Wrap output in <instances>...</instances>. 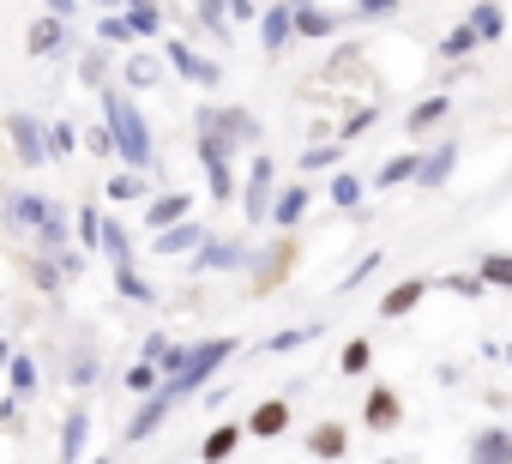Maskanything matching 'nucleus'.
I'll return each instance as SVG.
<instances>
[{
    "label": "nucleus",
    "mask_w": 512,
    "mask_h": 464,
    "mask_svg": "<svg viewBox=\"0 0 512 464\" xmlns=\"http://www.w3.org/2000/svg\"><path fill=\"white\" fill-rule=\"evenodd\" d=\"M103 121L115 127V157L127 169H151L157 163V145H151V127L139 115V103L127 91H103Z\"/></svg>",
    "instance_id": "1"
},
{
    "label": "nucleus",
    "mask_w": 512,
    "mask_h": 464,
    "mask_svg": "<svg viewBox=\"0 0 512 464\" xmlns=\"http://www.w3.org/2000/svg\"><path fill=\"white\" fill-rule=\"evenodd\" d=\"M235 356V338H205V344H187L181 350V362H175V374H169V386H175V398H193L223 362Z\"/></svg>",
    "instance_id": "2"
},
{
    "label": "nucleus",
    "mask_w": 512,
    "mask_h": 464,
    "mask_svg": "<svg viewBox=\"0 0 512 464\" xmlns=\"http://www.w3.org/2000/svg\"><path fill=\"white\" fill-rule=\"evenodd\" d=\"M175 404H181V398H175V386H169V380H163L157 392H145V410H139V416L127 422V434H121V446H139V440H151V434H157V422H163V416H169Z\"/></svg>",
    "instance_id": "3"
},
{
    "label": "nucleus",
    "mask_w": 512,
    "mask_h": 464,
    "mask_svg": "<svg viewBox=\"0 0 512 464\" xmlns=\"http://www.w3.org/2000/svg\"><path fill=\"white\" fill-rule=\"evenodd\" d=\"M272 181H278L272 157H253V175H247V193H241L247 223H266V217H272Z\"/></svg>",
    "instance_id": "4"
},
{
    "label": "nucleus",
    "mask_w": 512,
    "mask_h": 464,
    "mask_svg": "<svg viewBox=\"0 0 512 464\" xmlns=\"http://www.w3.org/2000/svg\"><path fill=\"white\" fill-rule=\"evenodd\" d=\"M7 133H13V151H19V163H49L55 151H49V127H37L31 115H7Z\"/></svg>",
    "instance_id": "5"
},
{
    "label": "nucleus",
    "mask_w": 512,
    "mask_h": 464,
    "mask_svg": "<svg viewBox=\"0 0 512 464\" xmlns=\"http://www.w3.org/2000/svg\"><path fill=\"white\" fill-rule=\"evenodd\" d=\"M362 422H368L374 434H392V428L404 422V398H398L392 386H368V404H362Z\"/></svg>",
    "instance_id": "6"
},
{
    "label": "nucleus",
    "mask_w": 512,
    "mask_h": 464,
    "mask_svg": "<svg viewBox=\"0 0 512 464\" xmlns=\"http://www.w3.org/2000/svg\"><path fill=\"white\" fill-rule=\"evenodd\" d=\"M205 236H211V229H199V223H169V229H157V236H151V248L163 254V260H175V254H199L205 248Z\"/></svg>",
    "instance_id": "7"
},
{
    "label": "nucleus",
    "mask_w": 512,
    "mask_h": 464,
    "mask_svg": "<svg viewBox=\"0 0 512 464\" xmlns=\"http://www.w3.org/2000/svg\"><path fill=\"white\" fill-rule=\"evenodd\" d=\"M163 61H169V67H175L181 79H193V85H205V91H211V85L223 79V73H217V61H205V55H193L187 43H163Z\"/></svg>",
    "instance_id": "8"
},
{
    "label": "nucleus",
    "mask_w": 512,
    "mask_h": 464,
    "mask_svg": "<svg viewBox=\"0 0 512 464\" xmlns=\"http://www.w3.org/2000/svg\"><path fill=\"white\" fill-rule=\"evenodd\" d=\"M61 43H67V19H61V13H43V19L25 31V55H37V61H49Z\"/></svg>",
    "instance_id": "9"
},
{
    "label": "nucleus",
    "mask_w": 512,
    "mask_h": 464,
    "mask_svg": "<svg viewBox=\"0 0 512 464\" xmlns=\"http://www.w3.org/2000/svg\"><path fill=\"white\" fill-rule=\"evenodd\" d=\"M193 211V199L175 187V193H157V199H145V229H151V236H157V229H169V223H181Z\"/></svg>",
    "instance_id": "10"
},
{
    "label": "nucleus",
    "mask_w": 512,
    "mask_h": 464,
    "mask_svg": "<svg viewBox=\"0 0 512 464\" xmlns=\"http://www.w3.org/2000/svg\"><path fill=\"white\" fill-rule=\"evenodd\" d=\"M284 428H290V398H266V404H253V416H247V434L278 440Z\"/></svg>",
    "instance_id": "11"
},
{
    "label": "nucleus",
    "mask_w": 512,
    "mask_h": 464,
    "mask_svg": "<svg viewBox=\"0 0 512 464\" xmlns=\"http://www.w3.org/2000/svg\"><path fill=\"white\" fill-rule=\"evenodd\" d=\"M290 37H296V0H284V7H272V13L260 19V43H266L272 55H278Z\"/></svg>",
    "instance_id": "12"
},
{
    "label": "nucleus",
    "mask_w": 512,
    "mask_h": 464,
    "mask_svg": "<svg viewBox=\"0 0 512 464\" xmlns=\"http://www.w3.org/2000/svg\"><path fill=\"white\" fill-rule=\"evenodd\" d=\"M446 115H452V97H446V91H434V97H422V103L410 109V121H404V127H410V139H422V133H434Z\"/></svg>",
    "instance_id": "13"
},
{
    "label": "nucleus",
    "mask_w": 512,
    "mask_h": 464,
    "mask_svg": "<svg viewBox=\"0 0 512 464\" xmlns=\"http://www.w3.org/2000/svg\"><path fill=\"white\" fill-rule=\"evenodd\" d=\"M422 296H428V278H404L398 290H386V296H380V320H404Z\"/></svg>",
    "instance_id": "14"
},
{
    "label": "nucleus",
    "mask_w": 512,
    "mask_h": 464,
    "mask_svg": "<svg viewBox=\"0 0 512 464\" xmlns=\"http://www.w3.org/2000/svg\"><path fill=\"white\" fill-rule=\"evenodd\" d=\"M49 211H55V205H49L43 193H13V199H7V217H13L19 229H31V236L43 229V217H49Z\"/></svg>",
    "instance_id": "15"
},
{
    "label": "nucleus",
    "mask_w": 512,
    "mask_h": 464,
    "mask_svg": "<svg viewBox=\"0 0 512 464\" xmlns=\"http://www.w3.org/2000/svg\"><path fill=\"white\" fill-rule=\"evenodd\" d=\"M308 452H314V458H344V452H350V428H344V422H320V428L308 434Z\"/></svg>",
    "instance_id": "16"
},
{
    "label": "nucleus",
    "mask_w": 512,
    "mask_h": 464,
    "mask_svg": "<svg viewBox=\"0 0 512 464\" xmlns=\"http://www.w3.org/2000/svg\"><path fill=\"white\" fill-rule=\"evenodd\" d=\"M308 199H314L308 187H284V193L272 199V223H278V229H296V223H302V211H308Z\"/></svg>",
    "instance_id": "17"
},
{
    "label": "nucleus",
    "mask_w": 512,
    "mask_h": 464,
    "mask_svg": "<svg viewBox=\"0 0 512 464\" xmlns=\"http://www.w3.org/2000/svg\"><path fill=\"white\" fill-rule=\"evenodd\" d=\"M241 260H247V248H241V242H211V236H205V248L193 254V266H199V272H217V266H241Z\"/></svg>",
    "instance_id": "18"
},
{
    "label": "nucleus",
    "mask_w": 512,
    "mask_h": 464,
    "mask_svg": "<svg viewBox=\"0 0 512 464\" xmlns=\"http://www.w3.org/2000/svg\"><path fill=\"white\" fill-rule=\"evenodd\" d=\"M470 458H482V464H506V458H512V434H506V428H482V434L470 440Z\"/></svg>",
    "instance_id": "19"
},
{
    "label": "nucleus",
    "mask_w": 512,
    "mask_h": 464,
    "mask_svg": "<svg viewBox=\"0 0 512 464\" xmlns=\"http://www.w3.org/2000/svg\"><path fill=\"white\" fill-rule=\"evenodd\" d=\"M145 175H151V169H127V163H121V175H109V187H103V193H109V199H121V205H127V199H145V193H151V181H145Z\"/></svg>",
    "instance_id": "20"
},
{
    "label": "nucleus",
    "mask_w": 512,
    "mask_h": 464,
    "mask_svg": "<svg viewBox=\"0 0 512 464\" xmlns=\"http://www.w3.org/2000/svg\"><path fill=\"white\" fill-rule=\"evenodd\" d=\"M241 434H247V422H223V428H211V434L199 440V458H229V452L241 446Z\"/></svg>",
    "instance_id": "21"
},
{
    "label": "nucleus",
    "mask_w": 512,
    "mask_h": 464,
    "mask_svg": "<svg viewBox=\"0 0 512 464\" xmlns=\"http://www.w3.org/2000/svg\"><path fill=\"white\" fill-rule=\"evenodd\" d=\"M452 163H458V145L446 139V145H440L434 157H422V169H416V181H422V187H440V181L452 175Z\"/></svg>",
    "instance_id": "22"
},
{
    "label": "nucleus",
    "mask_w": 512,
    "mask_h": 464,
    "mask_svg": "<svg viewBox=\"0 0 512 464\" xmlns=\"http://www.w3.org/2000/svg\"><path fill=\"white\" fill-rule=\"evenodd\" d=\"M85 440H91V416H85V410H73V416L61 422V458L73 464V458L85 452Z\"/></svg>",
    "instance_id": "23"
},
{
    "label": "nucleus",
    "mask_w": 512,
    "mask_h": 464,
    "mask_svg": "<svg viewBox=\"0 0 512 464\" xmlns=\"http://www.w3.org/2000/svg\"><path fill=\"white\" fill-rule=\"evenodd\" d=\"M296 31H302V37H332V31H338V19H332V13H320L314 0H296Z\"/></svg>",
    "instance_id": "24"
},
{
    "label": "nucleus",
    "mask_w": 512,
    "mask_h": 464,
    "mask_svg": "<svg viewBox=\"0 0 512 464\" xmlns=\"http://www.w3.org/2000/svg\"><path fill=\"white\" fill-rule=\"evenodd\" d=\"M470 25H476V37H482V43H500V37H506V13L494 7V0L470 7Z\"/></svg>",
    "instance_id": "25"
},
{
    "label": "nucleus",
    "mask_w": 512,
    "mask_h": 464,
    "mask_svg": "<svg viewBox=\"0 0 512 464\" xmlns=\"http://www.w3.org/2000/svg\"><path fill=\"white\" fill-rule=\"evenodd\" d=\"M476 49H482V37H476V25H470V19H464V25H452V31H446V43H440V55H446V61H464V55H476Z\"/></svg>",
    "instance_id": "26"
},
{
    "label": "nucleus",
    "mask_w": 512,
    "mask_h": 464,
    "mask_svg": "<svg viewBox=\"0 0 512 464\" xmlns=\"http://www.w3.org/2000/svg\"><path fill=\"white\" fill-rule=\"evenodd\" d=\"M127 25H133V37H157V31H163L157 0H127Z\"/></svg>",
    "instance_id": "27"
},
{
    "label": "nucleus",
    "mask_w": 512,
    "mask_h": 464,
    "mask_svg": "<svg viewBox=\"0 0 512 464\" xmlns=\"http://www.w3.org/2000/svg\"><path fill=\"white\" fill-rule=\"evenodd\" d=\"M157 79H163V61L157 55H127V85L133 91H151Z\"/></svg>",
    "instance_id": "28"
},
{
    "label": "nucleus",
    "mask_w": 512,
    "mask_h": 464,
    "mask_svg": "<svg viewBox=\"0 0 512 464\" xmlns=\"http://www.w3.org/2000/svg\"><path fill=\"white\" fill-rule=\"evenodd\" d=\"M115 290H121L127 302H157V290H151V284L133 272V260H121V266H115Z\"/></svg>",
    "instance_id": "29"
},
{
    "label": "nucleus",
    "mask_w": 512,
    "mask_h": 464,
    "mask_svg": "<svg viewBox=\"0 0 512 464\" xmlns=\"http://www.w3.org/2000/svg\"><path fill=\"white\" fill-rule=\"evenodd\" d=\"M7 386H13L19 398H31V392H37V362H31L25 350H13V362H7Z\"/></svg>",
    "instance_id": "30"
},
{
    "label": "nucleus",
    "mask_w": 512,
    "mask_h": 464,
    "mask_svg": "<svg viewBox=\"0 0 512 464\" xmlns=\"http://www.w3.org/2000/svg\"><path fill=\"white\" fill-rule=\"evenodd\" d=\"M416 169H422V157H386V169L374 175V187H404V181H416Z\"/></svg>",
    "instance_id": "31"
},
{
    "label": "nucleus",
    "mask_w": 512,
    "mask_h": 464,
    "mask_svg": "<svg viewBox=\"0 0 512 464\" xmlns=\"http://www.w3.org/2000/svg\"><path fill=\"white\" fill-rule=\"evenodd\" d=\"M326 193H332V205H338V211H356V205H362V181H356L350 169H344V175H332V187H326Z\"/></svg>",
    "instance_id": "32"
},
{
    "label": "nucleus",
    "mask_w": 512,
    "mask_h": 464,
    "mask_svg": "<svg viewBox=\"0 0 512 464\" xmlns=\"http://www.w3.org/2000/svg\"><path fill=\"white\" fill-rule=\"evenodd\" d=\"M368 362H374V344H368V338H350V344H344V356H338V368H344L350 380H356V374H368Z\"/></svg>",
    "instance_id": "33"
},
{
    "label": "nucleus",
    "mask_w": 512,
    "mask_h": 464,
    "mask_svg": "<svg viewBox=\"0 0 512 464\" xmlns=\"http://www.w3.org/2000/svg\"><path fill=\"white\" fill-rule=\"evenodd\" d=\"M37 248H43V254H61V248H67V217H61V211H49V217H43Z\"/></svg>",
    "instance_id": "34"
},
{
    "label": "nucleus",
    "mask_w": 512,
    "mask_h": 464,
    "mask_svg": "<svg viewBox=\"0 0 512 464\" xmlns=\"http://www.w3.org/2000/svg\"><path fill=\"white\" fill-rule=\"evenodd\" d=\"M157 386H163V374H157V362H151V356L127 368V392H139V398H145V392H157Z\"/></svg>",
    "instance_id": "35"
},
{
    "label": "nucleus",
    "mask_w": 512,
    "mask_h": 464,
    "mask_svg": "<svg viewBox=\"0 0 512 464\" xmlns=\"http://www.w3.org/2000/svg\"><path fill=\"white\" fill-rule=\"evenodd\" d=\"M103 254L121 266V260H133V236H127V229L121 223H103Z\"/></svg>",
    "instance_id": "36"
},
{
    "label": "nucleus",
    "mask_w": 512,
    "mask_h": 464,
    "mask_svg": "<svg viewBox=\"0 0 512 464\" xmlns=\"http://www.w3.org/2000/svg\"><path fill=\"white\" fill-rule=\"evenodd\" d=\"M199 19H205V31H211L217 43H229V19H223V0H199Z\"/></svg>",
    "instance_id": "37"
},
{
    "label": "nucleus",
    "mask_w": 512,
    "mask_h": 464,
    "mask_svg": "<svg viewBox=\"0 0 512 464\" xmlns=\"http://www.w3.org/2000/svg\"><path fill=\"white\" fill-rule=\"evenodd\" d=\"M103 67H109V49L97 43V49H85V61H79V79H85V85H103Z\"/></svg>",
    "instance_id": "38"
},
{
    "label": "nucleus",
    "mask_w": 512,
    "mask_h": 464,
    "mask_svg": "<svg viewBox=\"0 0 512 464\" xmlns=\"http://www.w3.org/2000/svg\"><path fill=\"white\" fill-rule=\"evenodd\" d=\"M61 272H67V266H49V260H31V284H37L43 296H55V290H61Z\"/></svg>",
    "instance_id": "39"
},
{
    "label": "nucleus",
    "mask_w": 512,
    "mask_h": 464,
    "mask_svg": "<svg viewBox=\"0 0 512 464\" xmlns=\"http://www.w3.org/2000/svg\"><path fill=\"white\" fill-rule=\"evenodd\" d=\"M97 37H103V43H139V37H133V25H127L121 13H109V19L97 25Z\"/></svg>",
    "instance_id": "40"
},
{
    "label": "nucleus",
    "mask_w": 512,
    "mask_h": 464,
    "mask_svg": "<svg viewBox=\"0 0 512 464\" xmlns=\"http://www.w3.org/2000/svg\"><path fill=\"white\" fill-rule=\"evenodd\" d=\"M85 151H91V157H115V127H109V121L91 127V133H85Z\"/></svg>",
    "instance_id": "41"
},
{
    "label": "nucleus",
    "mask_w": 512,
    "mask_h": 464,
    "mask_svg": "<svg viewBox=\"0 0 512 464\" xmlns=\"http://www.w3.org/2000/svg\"><path fill=\"white\" fill-rule=\"evenodd\" d=\"M314 338H320V326H296V332H278L266 350H302V344H314Z\"/></svg>",
    "instance_id": "42"
},
{
    "label": "nucleus",
    "mask_w": 512,
    "mask_h": 464,
    "mask_svg": "<svg viewBox=\"0 0 512 464\" xmlns=\"http://www.w3.org/2000/svg\"><path fill=\"white\" fill-rule=\"evenodd\" d=\"M482 284H506V290H512V260H506V254H488V260H482Z\"/></svg>",
    "instance_id": "43"
},
{
    "label": "nucleus",
    "mask_w": 512,
    "mask_h": 464,
    "mask_svg": "<svg viewBox=\"0 0 512 464\" xmlns=\"http://www.w3.org/2000/svg\"><path fill=\"white\" fill-rule=\"evenodd\" d=\"M73 145H79V133H73L67 121H55V127H49V151H55V157H73Z\"/></svg>",
    "instance_id": "44"
},
{
    "label": "nucleus",
    "mask_w": 512,
    "mask_h": 464,
    "mask_svg": "<svg viewBox=\"0 0 512 464\" xmlns=\"http://www.w3.org/2000/svg\"><path fill=\"white\" fill-rule=\"evenodd\" d=\"M338 157H344V139H338V145H314V151L302 157V169H332Z\"/></svg>",
    "instance_id": "45"
},
{
    "label": "nucleus",
    "mask_w": 512,
    "mask_h": 464,
    "mask_svg": "<svg viewBox=\"0 0 512 464\" xmlns=\"http://www.w3.org/2000/svg\"><path fill=\"white\" fill-rule=\"evenodd\" d=\"M97 380V350H73V386H91Z\"/></svg>",
    "instance_id": "46"
},
{
    "label": "nucleus",
    "mask_w": 512,
    "mask_h": 464,
    "mask_svg": "<svg viewBox=\"0 0 512 464\" xmlns=\"http://www.w3.org/2000/svg\"><path fill=\"white\" fill-rule=\"evenodd\" d=\"M145 356H151V362H157V368H163V362H169V356H175V344H169V338H163V332H151V338H145Z\"/></svg>",
    "instance_id": "47"
},
{
    "label": "nucleus",
    "mask_w": 512,
    "mask_h": 464,
    "mask_svg": "<svg viewBox=\"0 0 512 464\" xmlns=\"http://www.w3.org/2000/svg\"><path fill=\"white\" fill-rule=\"evenodd\" d=\"M374 115H380V109H374V103H368V109H356V115H350V121H344V139H356V133H362V127H374Z\"/></svg>",
    "instance_id": "48"
},
{
    "label": "nucleus",
    "mask_w": 512,
    "mask_h": 464,
    "mask_svg": "<svg viewBox=\"0 0 512 464\" xmlns=\"http://www.w3.org/2000/svg\"><path fill=\"white\" fill-rule=\"evenodd\" d=\"M356 13H362V19H380V13H398V0H362Z\"/></svg>",
    "instance_id": "49"
},
{
    "label": "nucleus",
    "mask_w": 512,
    "mask_h": 464,
    "mask_svg": "<svg viewBox=\"0 0 512 464\" xmlns=\"http://www.w3.org/2000/svg\"><path fill=\"white\" fill-rule=\"evenodd\" d=\"M446 290H452V296H482V284H476V278H446Z\"/></svg>",
    "instance_id": "50"
},
{
    "label": "nucleus",
    "mask_w": 512,
    "mask_h": 464,
    "mask_svg": "<svg viewBox=\"0 0 512 464\" xmlns=\"http://www.w3.org/2000/svg\"><path fill=\"white\" fill-rule=\"evenodd\" d=\"M43 7H49V13H61V19H73V13H79V0H43Z\"/></svg>",
    "instance_id": "51"
},
{
    "label": "nucleus",
    "mask_w": 512,
    "mask_h": 464,
    "mask_svg": "<svg viewBox=\"0 0 512 464\" xmlns=\"http://www.w3.org/2000/svg\"><path fill=\"white\" fill-rule=\"evenodd\" d=\"M97 7H109V13H115V7H121V0H97Z\"/></svg>",
    "instance_id": "52"
},
{
    "label": "nucleus",
    "mask_w": 512,
    "mask_h": 464,
    "mask_svg": "<svg viewBox=\"0 0 512 464\" xmlns=\"http://www.w3.org/2000/svg\"><path fill=\"white\" fill-rule=\"evenodd\" d=\"M0 362H13V350H7V344H0Z\"/></svg>",
    "instance_id": "53"
},
{
    "label": "nucleus",
    "mask_w": 512,
    "mask_h": 464,
    "mask_svg": "<svg viewBox=\"0 0 512 464\" xmlns=\"http://www.w3.org/2000/svg\"><path fill=\"white\" fill-rule=\"evenodd\" d=\"M506 356H512V350H506Z\"/></svg>",
    "instance_id": "54"
}]
</instances>
